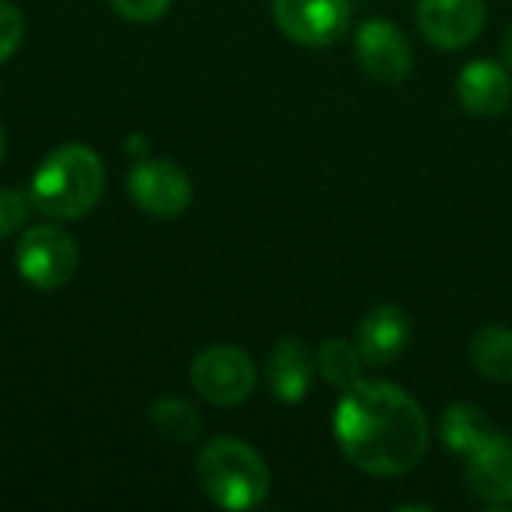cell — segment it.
<instances>
[{
    "label": "cell",
    "instance_id": "6da1fadb",
    "mask_svg": "<svg viewBox=\"0 0 512 512\" xmlns=\"http://www.w3.org/2000/svg\"><path fill=\"white\" fill-rule=\"evenodd\" d=\"M345 459L372 477L411 474L429 450V423L411 393L390 381H357L333 414Z\"/></svg>",
    "mask_w": 512,
    "mask_h": 512
},
{
    "label": "cell",
    "instance_id": "7a4b0ae2",
    "mask_svg": "<svg viewBox=\"0 0 512 512\" xmlns=\"http://www.w3.org/2000/svg\"><path fill=\"white\" fill-rule=\"evenodd\" d=\"M102 189L105 165L96 150L63 144L39 162L30 180V201L51 219H81L99 204Z\"/></svg>",
    "mask_w": 512,
    "mask_h": 512
},
{
    "label": "cell",
    "instance_id": "3957f363",
    "mask_svg": "<svg viewBox=\"0 0 512 512\" xmlns=\"http://www.w3.org/2000/svg\"><path fill=\"white\" fill-rule=\"evenodd\" d=\"M201 492L222 510H255L270 495L264 456L240 438H216L195 459Z\"/></svg>",
    "mask_w": 512,
    "mask_h": 512
},
{
    "label": "cell",
    "instance_id": "277c9868",
    "mask_svg": "<svg viewBox=\"0 0 512 512\" xmlns=\"http://www.w3.org/2000/svg\"><path fill=\"white\" fill-rule=\"evenodd\" d=\"M195 393L219 408L243 405L258 381V369L243 348L234 345H210L204 348L189 369Z\"/></svg>",
    "mask_w": 512,
    "mask_h": 512
},
{
    "label": "cell",
    "instance_id": "5b68a950",
    "mask_svg": "<svg viewBox=\"0 0 512 512\" xmlns=\"http://www.w3.org/2000/svg\"><path fill=\"white\" fill-rule=\"evenodd\" d=\"M15 264L33 288L57 291L75 276L78 246L72 234L57 225H33L18 240Z\"/></svg>",
    "mask_w": 512,
    "mask_h": 512
},
{
    "label": "cell",
    "instance_id": "8992f818",
    "mask_svg": "<svg viewBox=\"0 0 512 512\" xmlns=\"http://www.w3.org/2000/svg\"><path fill=\"white\" fill-rule=\"evenodd\" d=\"M273 18L291 42L330 48L345 39L351 6L348 0H273Z\"/></svg>",
    "mask_w": 512,
    "mask_h": 512
},
{
    "label": "cell",
    "instance_id": "52a82bcc",
    "mask_svg": "<svg viewBox=\"0 0 512 512\" xmlns=\"http://www.w3.org/2000/svg\"><path fill=\"white\" fill-rule=\"evenodd\" d=\"M354 51L366 75L381 84H402L414 69V51L399 24L387 18L363 21L354 36Z\"/></svg>",
    "mask_w": 512,
    "mask_h": 512
},
{
    "label": "cell",
    "instance_id": "ba28073f",
    "mask_svg": "<svg viewBox=\"0 0 512 512\" xmlns=\"http://www.w3.org/2000/svg\"><path fill=\"white\" fill-rule=\"evenodd\" d=\"M129 195L138 210L156 219H174L192 204V183L174 162L141 159L129 174Z\"/></svg>",
    "mask_w": 512,
    "mask_h": 512
},
{
    "label": "cell",
    "instance_id": "9c48e42d",
    "mask_svg": "<svg viewBox=\"0 0 512 512\" xmlns=\"http://www.w3.org/2000/svg\"><path fill=\"white\" fill-rule=\"evenodd\" d=\"M417 24L432 45L459 51L480 36L486 0H417Z\"/></svg>",
    "mask_w": 512,
    "mask_h": 512
},
{
    "label": "cell",
    "instance_id": "30bf717a",
    "mask_svg": "<svg viewBox=\"0 0 512 512\" xmlns=\"http://www.w3.org/2000/svg\"><path fill=\"white\" fill-rule=\"evenodd\" d=\"M465 483L474 498L492 507L512 504V438L492 432L474 453H468Z\"/></svg>",
    "mask_w": 512,
    "mask_h": 512
},
{
    "label": "cell",
    "instance_id": "8fae6325",
    "mask_svg": "<svg viewBox=\"0 0 512 512\" xmlns=\"http://www.w3.org/2000/svg\"><path fill=\"white\" fill-rule=\"evenodd\" d=\"M414 336L411 315L396 303L375 306L357 327V348L363 354V363L369 366H387L399 360Z\"/></svg>",
    "mask_w": 512,
    "mask_h": 512
},
{
    "label": "cell",
    "instance_id": "7c38bea8",
    "mask_svg": "<svg viewBox=\"0 0 512 512\" xmlns=\"http://www.w3.org/2000/svg\"><path fill=\"white\" fill-rule=\"evenodd\" d=\"M456 99L468 114L498 117L510 108V72L495 60H471L456 78Z\"/></svg>",
    "mask_w": 512,
    "mask_h": 512
},
{
    "label": "cell",
    "instance_id": "4fadbf2b",
    "mask_svg": "<svg viewBox=\"0 0 512 512\" xmlns=\"http://www.w3.org/2000/svg\"><path fill=\"white\" fill-rule=\"evenodd\" d=\"M315 372H318L315 357L309 354L306 342H300L297 336L279 339L267 357V387L285 405H297L309 396Z\"/></svg>",
    "mask_w": 512,
    "mask_h": 512
},
{
    "label": "cell",
    "instance_id": "5bb4252c",
    "mask_svg": "<svg viewBox=\"0 0 512 512\" xmlns=\"http://www.w3.org/2000/svg\"><path fill=\"white\" fill-rule=\"evenodd\" d=\"M468 357L474 363V369L498 384H510L512 381V330L501 324H489L480 327L468 345Z\"/></svg>",
    "mask_w": 512,
    "mask_h": 512
},
{
    "label": "cell",
    "instance_id": "9a60e30c",
    "mask_svg": "<svg viewBox=\"0 0 512 512\" xmlns=\"http://www.w3.org/2000/svg\"><path fill=\"white\" fill-rule=\"evenodd\" d=\"M492 432L495 429H492L489 414L468 402L450 405L441 417V441L447 444L450 453H459V456L474 453Z\"/></svg>",
    "mask_w": 512,
    "mask_h": 512
},
{
    "label": "cell",
    "instance_id": "2e32d148",
    "mask_svg": "<svg viewBox=\"0 0 512 512\" xmlns=\"http://www.w3.org/2000/svg\"><path fill=\"white\" fill-rule=\"evenodd\" d=\"M315 366H318L321 378L336 390H348L357 381H363L360 378L363 375V354L357 345H351L345 339H327L318 348Z\"/></svg>",
    "mask_w": 512,
    "mask_h": 512
},
{
    "label": "cell",
    "instance_id": "e0dca14e",
    "mask_svg": "<svg viewBox=\"0 0 512 512\" xmlns=\"http://www.w3.org/2000/svg\"><path fill=\"white\" fill-rule=\"evenodd\" d=\"M150 423L162 438H168L171 444H183V447L198 441V435L204 429L198 408L183 399H159L150 408Z\"/></svg>",
    "mask_w": 512,
    "mask_h": 512
},
{
    "label": "cell",
    "instance_id": "ac0fdd59",
    "mask_svg": "<svg viewBox=\"0 0 512 512\" xmlns=\"http://www.w3.org/2000/svg\"><path fill=\"white\" fill-rule=\"evenodd\" d=\"M24 39V15L15 3L0 0V63L9 60Z\"/></svg>",
    "mask_w": 512,
    "mask_h": 512
},
{
    "label": "cell",
    "instance_id": "d6986e66",
    "mask_svg": "<svg viewBox=\"0 0 512 512\" xmlns=\"http://www.w3.org/2000/svg\"><path fill=\"white\" fill-rule=\"evenodd\" d=\"M27 201L30 198H24L15 189H0V237L15 234L27 222V213H30Z\"/></svg>",
    "mask_w": 512,
    "mask_h": 512
},
{
    "label": "cell",
    "instance_id": "ffe728a7",
    "mask_svg": "<svg viewBox=\"0 0 512 512\" xmlns=\"http://www.w3.org/2000/svg\"><path fill=\"white\" fill-rule=\"evenodd\" d=\"M108 3L117 15H123L126 21H138V24L162 18L171 6V0H108Z\"/></svg>",
    "mask_w": 512,
    "mask_h": 512
},
{
    "label": "cell",
    "instance_id": "44dd1931",
    "mask_svg": "<svg viewBox=\"0 0 512 512\" xmlns=\"http://www.w3.org/2000/svg\"><path fill=\"white\" fill-rule=\"evenodd\" d=\"M129 156H135V159H144L147 156V138H129Z\"/></svg>",
    "mask_w": 512,
    "mask_h": 512
},
{
    "label": "cell",
    "instance_id": "7402d4cb",
    "mask_svg": "<svg viewBox=\"0 0 512 512\" xmlns=\"http://www.w3.org/2000/svg\"><path fill=\"white\" fill-rule=\"evenodd\" d=\"M501 54H504V63L512 69V24L507 27V33H504V42H501Z\"/></svg>",
    "mask_w": 512,
    "mask_h": 512
},
{
    "label": "cell",
    "instance_id": "603a6c76",
    "mask_svg": "<svg viewBox=\"0 0 512 512\" xmlns=\"http://www.w3.org/2000/svg\"><path fill=\"white\" fill-rule=\"evenodd\" d=\"M402 512H408V510H432L429 504H405V507H399Z\"/></svg>",
    "mask_w": 512,
    "mask_h": 512
},
{
    "label": "cell",
    "instance_id": "cb8c5ba5",
    "mask_svg": "<svg viewBox=\"0 0 512 512\" xmlns=\"http://www.w3.org/2000/svg\"><path fill=\"white\" fill-rule=\"evenodd\" d=\"M3 150H6V141H3V129H0V162H3Z\"/></svg>",
    "mask_w": 512,
    "mask_h": 512
}]
</instances>
